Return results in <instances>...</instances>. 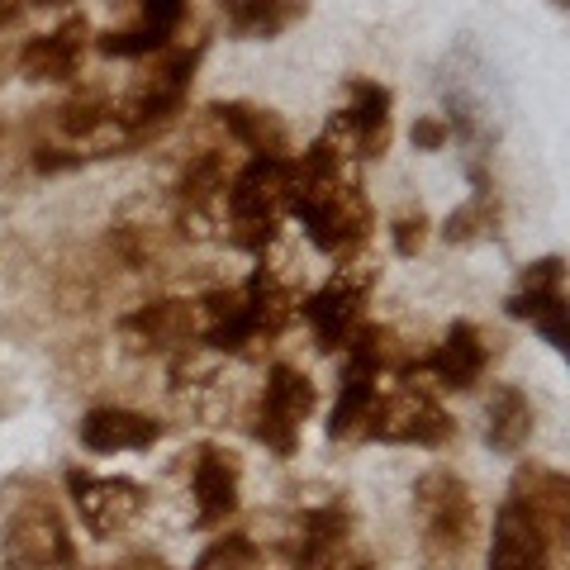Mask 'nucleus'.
<instances>
[{"label":"nucleus","instance_id":"f257e3e1","mask_svg":"<svg viewBox=\"0 0 570 570\" xmlns=\"http://www.w3.org/2000/svg\"><path fill=\"white\" fill-rule=\"evenodd\" d=\"M285 209L305 224V234L318 253L343 257L371 238V205L362 186L343 176V153H337L333 134H324L299 163H291Z\"/></svg>","mask_w":570,"mask_h":570},{"label":"nucleus","instance_id":"f03ea898","mask_svg":"<svg viewBox=\"0 0 570 570\" xmlns=\"http://www.w3.org/2000/svg\"><path fill=\"white\" fill-rule=\"evenodd\" d=\"M419 551L428 570H461L475 547V499L452 471H428L414 485Z\"/></svg>","mask_w":570,"mask_h":570},{"label":"nucleus","instance_id":"7ed1b4c3","mask_svg":"<svg viewBox=\"0 0 570 570\" xmlns=\"http://www.w3.org/2000/svg\"><path fill=\"white\" fill-rule=\"evenodd\" d=\"M285 190H291V163H276V157H253V163L228 181L224 200H228V214H234V243L238 247L262 253V247L276 238Z\"/></svg>","mask_w":570,"mask_h":570},{"label":"nucleus","instance_id":"20e7f679","mask_svg":"<svg viewBox=\"0 0 570 570\" xmlns=\"http://www.w3.org/2000/svg\"><path fill=\"white\" fill-rule=\"evenodd\" d=\"M0 557L6 570H77V542L48 499H24L6 519Z\"/></svg>","mask_w":570,"mask_h":570},{"label":"nucleus","instance_id":"39448f33","mask_svg":"<svg viewBox=\"0 0 570 570\" xmlns=\"http://www.w3.org/2000/svg\"><path fill=\"white\" fill-rule=\"evenodd\" d=\"M362 438L404 442V448H442L452 438V419L428 390H419L414 381H400L390 395H376Z\"/></svg>","mask_w":570,"mask_h":570},{"label":"nucleus","instance_id":"423d86ee","mask_svg":"<svg viewBox=\"0 0 570 570\" xmlns=\"http://www.w3.org/2000/svg\"><path fill=\"white\" fill-rule=\"evenodd\" d=\"M314 381L295 366H272L266 371V395L257 409V438L272 448L276 456H295L299 448V423L314 414Z\"/></svg>","mask_w":570,"mask_h":570},{"label":"nucleus","instance_id":"0eeeda50","mask_svg":"<svg viewBox=\"0 0 570 570\" xmlns=\"http://www.w3.org/2000/svg\"><path fill=\"white\" fill-rule=\"evenodd\" d=\"M67 490H71V504H77L81 523L96 532V538H115V532H129L142 509H148V494L134 480H119V475H91V471H67Z\"/></svg>","mask_w":570,"mask_h":570},{"label":"nucleus","instance_id":"6e6552de","mask_svg":"<svg viewBox=\"0 0 570 570\" xmlns=\"http://www.w3.org/2000/svg\"><path fill=\"white\" fill-rule=\"evenodd\" d=\"M504 309L513 318H528L551 347L566 352V343H570V328H566V257L532 262Z\"/></svg>","mask_w":570,"mask_h":570},{"label":"nucleus","instance_id":"1a4fd4ad","mask_svg":"<svg viewBox=\"0 0 570 570\" xmlns=\"http://www.w3.org/2000/svg\"><path fill=\"white\" fill-rule=\"evenodd\" d=\"M195 58H200V52H176V58L157 71V77L142 86V91L124 105V110H115V124H124L129 134L167 129V124L181 115V105H186V86H190Z\"/></svg>","mask_w":570,"mask_h":570},{"label":"nucleus","instance_id":"9d476101","mask_svg":"<svg viewBox=\"0 0 570 570\" xmlns=\"http://www.w3.org/2000/svg\"><path fill=\"white\" fill-rule=\"evenodd\" d=\"M561 542L542 523H532L519 504L499 509L494 542H490V570H557Z\"/></svg>","mask_w":570,"mask_h":570},{"label":"nucleus","instance_id":"9b49d317","mask_svg":"<svg viewBox=\"0 0 570 570\" xmlns=\"http://www.w3.org/2000/svg\"><path fill=\"white\" fill-rule=\"evenodd\" d=\"M485 362H490V352H485V337H480L475 324H452L448 337L423 356V362H409L400 376H433L442 390H471L480 376H485Z\"/></svg>","mask_w":570,"mask_h":570},{"label":"nucleus","instance_id":"f8f14e48","mask_svg":"<svg viewBox=\"0 0 570 570\" xmlns=\"http://www.w3.org/2000/svg\"><path fill=\"white\" fill-rule=\"evenodd\" d=\"M362 305H366V281L337 276V281L324 285V291H314L305 305H299V314L309 318L318 347L337 352V347H347V337L356 328H362Z\"/></svg>","mask_w":570,"mask_h":570},{"label":"nucleus","instance_id":"ddd939ff","mask_svg":"<svg viewBox=\"0 0 570 570\" xmlns=\"http://www.w3.org/2000/svg\"><path fill=\"white\" fill-rule=\"evenodd\" d=\"M509 504H519L532 523H542L551 538L566 542L570 532V480L551 466H519L509 485Z\"/></svg>","mask_w":570,"mask_h":570},{"label":"nucleus","instance_id":"4468645a","mask_svg":"<svg viewBox=\"0 0 570 570\" xmlns=\"http://www.w3.org/2000/svg\"><path fill=\"white\" fill-rule=\"evenodd\" d=\"M163 438V423L138 414V409H91L81 419V448L86 452H100V456H115V452H148L153 442Z\"/></svg>","mask_w":570,"mask_h":570},{"label":"nucleus","instance_id":"2eb2a0df","mask_svg":"<svg viewBox=\"0 0 570 570\" xmlns=\"http://www.w3.org/2000/svg\"><path fill=\"white\" fill-rule=\"evenodd\" d=\"M86 39H91V29H86V20L77 14V20L58 24L52 33L29 39L24 52H20V71H24L29 81H71L81 71Z\"/></svg>","mask_w":570,"mask_h":570},{"label":"nucleus","instance_id":"dca6fc26","mask_svg":"<svg viewBox=\"0 0 570 570\" xmlns=\"http://www.w3.org/2000/svg\"><path fill=\"white\" fill-rule=\"evenodd\" d=\"M356 157H381L390 148V91L381 81H352L347 110H337Z\"/></svg>","mask_w":570,"mask_h":570},{"label":"nucleus","instance_id":"f3484780","mask_svg":"<svg viewBox=\"0 0 570 570\" xmlns=\"http://www.w3.org/2000/svg\"><path fill=\"white\" fill-rule=\"evenodd\" d=\"M209 115L219 119L253 157L291 163V129H285L272 110H257V105H243V100H219V105H209Z\"/></svg>","mask_w":570,"mask_h":570},{"label":"nucleus","instance_id":"a211bd4d","mask_svg":"<svg viewBox=\"0 0 570 570\" xmlns=\"http://www.w3.org/2000/svg\"><path fill=\"white\" fill-rule=\"evenodd\" d=\"M238 509V461L224 448H200L195 456V513L200 523H224Z\"/></svg>","mask_w":570,"mask_h":570},{"label":"nucleus","instance_id":"6ab92c4d","mask_svg":"<svg viewBox=\"0 0 570 570\" xmlns=\"http://www.w3.org/2000/svg\"><path fill=\"white\" fill-rule=\"evenodd\" d=\"M352 513L343 504H318L299 519V538H295V570H318L328 566L347 542Z\"/></svg>","mask_w":570,"mask_h":570},{"label":"nucleus","instance_id":"aec40b11","mask_svg":"<svg viewBox=\"0 0 570 570\" xmlns=\"http://www.w3.org/2000/svg\"><path fill=\"white\" fill-rule=\"evenodd\" d=\"M124 333L142 337L148 347H186L195 337V305L186 299H153L124 318Z\"/></svg>","mask_w":570,"mask_h":570},{"label":"nucleus","instance_id":"412c9836","mask_svg":"<svg viewBox=\"0 0 570 570\" xmlns=\"http://www.w3.org/2000/svg\"><path fill=\"white\" fill-rule=\"evenodd\" d=\"M309 0H224V20L243 39H276L295 20H305Z\"/></svg>","mask_w":570,"mask_h":570},{"label":"nucleus","instance_id":"4be33fe9","mask_svg":"<svg viewBox=\"0 0 570 570\" xmlns=\"http://www.w3.org/2000/svg\"><path fill=\"white\" fill-rule=\"evenodd\" d=\"M490 428H485V438H490V448L494 452H523V442L532 438V404L519 385H494V395H490Z\"/></svg>","mask_w":570,"mask_h":570},{"label":"nucleus","instance_id":"5701e85b","mask_svg":"<svg viewBox=\"0 0 570 570\" xmlns=\"http://www.w3.org/2000/svg\"><path fill=\"white\" fill-rule=\"evenodd\" d=\"M176 190H181V200L195 205V209L209 205L214 195H224V190H228V167H224V157H219V153L195 157V163L181 171V186H176Z\"/></svg>","mask_w":570,"mask_h":570},{"label":"nucleus","instance_id":"b1692460","mask_svg":"<svg viewBox=\"0 0 570 570\" xmlns=\"http://www.w3.org/2000/svg\"><path fill=\"white\" fill-rule=\"evenodd\" d=\"M494 228V205H490V190H475L466 205H461L448 228H442V238L448 243H475V238H485Z\"/></svg>","mask_w":570,"mask_h":570},{"label":"nucleus","instance_id":"393cba45","mask_svg":"<svg viewBox=\"0 0 570 570\" xmlns=\"http://www.w3.org/2000/svg\"><path fill=\"white\" fill-rule=\"evenodd\" d=\"M171 43V33H157L148 24H138V29H110V33H100L96 48L105 52V58H148V52H163Z\"/></svg>","mask_w":570,"mask_h":570},{"label":"nucleus","instance_id":"a878e982","mask_svg":"<svg viewBox=\"0 0 570 570\" xmlns=\"http://www.w3.org/2000/svg\"><path fill=\"white\" fill-rule=\"evenodd\" d=\"M105 124H115V105L105 100V96H77V100H67L62 105V129L67 134H77V138H91L100 134Z\"/></svg>","mask_w":570,"mask_h":570},{"label":"nucleus","instance_id":"bb28decb","mask_svg":"<svg viewBox=\"0 0 570 570\" xmlns=\"http://www.w3.org/2000/svg\"><path fill=\"white\" fill-rule=\"evenodd\" d=\"M195 570H257V547L247 538H219L200 561H195Z\"/></svg>","mask_w":570,"mask_h":570},{"label":"nucleus","instance_id":"cd10ccee","mask_svg":"<svg viewBox=\"0 0 570 570\" xmlns=\"http://www.w3.org/2000/svg\"><path fill=\"white\" fill-rule=\"evenodd\" d=\"M186 6H190V0H142V24L157 29V33H176Z\"/></svg>","mask_w":570,"mask_h":570},{"label":"nucleus","instance_id":"c85d7f7f","mask_svg":"<svg viewBox=\"0 0 570 570\" xmlns=\"http://www.w3.org/2000/svg\"><path fill=\"white\" fill-rule=\"evenodd\" d=\"M423 234H428V219H423V214H404V219L390 224V243H395L400 257H414L419 247H423Z\"/></svg>","mask_w":570,"mask_h":570},{"label":"nucleus","instance_id":"c756f323","mask_svg":"<svg viewBox=\"0 0 570 570\" xmlns=\"http://www.w3.org/2000/svg\"><path fill=\"white\" fill-rule=\"evenodd\" d=\"M442 142H448V124H442V119H419V124H414V148L438 153Z\"/></svg>","mask_w":570,"mask_h":570},{"label":"nucleus","instance_id":"7c9ffc66","mask_svg":"<svg viewBox=\"0 0 570 570\" xmlns=\"http://www.w3.org/2000/svg\"><path fill=\"white\" fill-rule=\"evenodd\" d=\"M24 14V0H0V24H14Z\"/></svg>","mask_w":570,"mask_h":570},{"label":"nucleus","instance_id":"2f4dec72","mask_svg":"<svg viewBox=\"0 0 570 570\" xmlns=\"http://www.w3.org/2000/svg\"><path fill=\"white\" fill-rule=\"evenodd\" d=\"M318 570H371V566H366V561H356V566H347V561H337V557H333L328 566H318Z\"/></svg>","mask_w":570,"mask_h":570},{"label":"nucleus","instance_id":"473e14b6","mask_svg":"<svg viewBox=\"0 0 570 570\" xmlns=\"http://www.w3.org/2000/svg\"><path fill=\"white\" fill-rule=\"evenodd\" d=\"M33 6H67V0H33Z\"/></svg>","mask_w":570,"mask_h":570}]
</instances>
